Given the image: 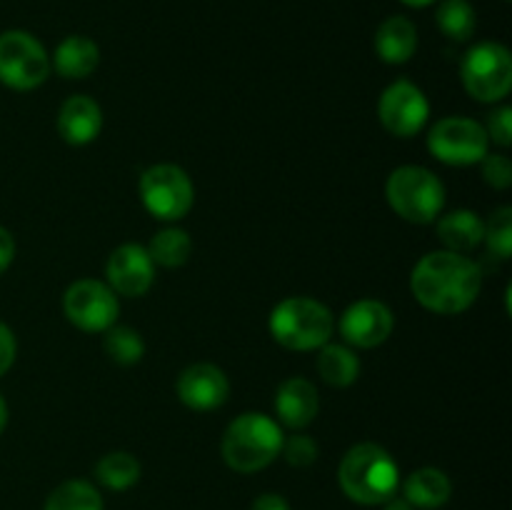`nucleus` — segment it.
I'll return each mask as SVG.
<instances>
[{"instance_id": "obj_1", "label": "nucleus", "mask_w": 512, "mask_h": 510, "mask_svg": "<svg viewBox=\"0 0 512 510\" xmlns=\"http://www.w3.org/2000/svg\"><path fill=\"white\" fill-rule=\"evenodd\" d=\"M410 288L423 308L438 315H458L478 300L483 270L463 253L433 250L418 260L410 275Z\"/></svg>"}, {"instance_id": "obj_2", "label": "nucleus", "mask_w": 512, "mask_h": 510, "mask_svg": "<svg viewBox=\"0 0 512 510\" xmlns=\"http://www.w3.org/2000/svg\"><path fill=\"white\" fill-rule=\"evenodd\" d=\"M343 493L360 505H383L398 493L400 470L393 455L378 443H358L338 468Z\"/></svg>"}, {"instance_id": "obj_3", "label": "nucleus", "mask_w": 512, "mask_h": 510, "mask_svg": "<svg viewBox=\"0 0 512 510\" xmlns=\"http://www.w3.org/2000/svg\"><path fill=\"white\" fill-rule=\"evenodd\" d=\"M283 430L265 413H243L225 428L223 460L235 473H258L268 468L283 448Z\"/></svg>"}, {"instance_id": "obj_4", "label": "nucleus", "mask_w": 512, "mask_h": 510, "mask_svg": "<svg viewBox=\"0 0 512 510\" xmlns=\"http://www.w3.org/2000/svg\"><path fill=\"white\" fill-rule=\"evenodd\" d=\"M268 328L283 348L305 353L328 343L333 335V315L320 300L293 295L275 305Z\"/></svg>"}, {"instance_id": "obj_5", "label": "nucleus", "mask_w": 512, "mask_h": 510, "mask_svg": "<svg viewBox=\"0 0 512 510\" xmlns=\"http://www.w3.org/2000/svg\"><path fill=\"white\" fill-rule=\"evenodd\" d=\"M388 205L403 220L428 225L440 218L445 208V188L435 173L420 165H403L393 170L385 183Z\"/></svg>"}, {"instance_id": "obj_6", "label": "nucleus", "mask_w": 512, "mask_h": 510, "mask_svg": "<svg viewBox=\"0 0 512 510\" xmlns=\"http://www.w3.org/2000/svg\"><path fill=\"white\" fill-rule=\"evenodd\" d=\"M463 85L470 93V98L480 103H498L512 88V55L505 45L485 43L473 45L465 53L463 68Z\"/></svg>"}, {"instance_id": "obj_7", "label": "nucleus", "mask_w": 512, "mask_h": 510, "mask_svg": "<svg viewBox=\"0 0 512 510\" xmlns=\"http://www.w3.org/2000/svg\"><path fill=\"white\" fill-rule=\"evenodd\" d=\"M50 75L43 43L25 30L0 33V83L13 90H33Z\"/></svg>"}, {"instance_id": "obj_8", "label": "nucleus", "mask_w": 512, "mask_h": 510, "mask_svg": "<svg viewBox=\"0 0 512 510\" xmlns=\"http://www.w3.org/2000/svg\"><path fill=\"white\" fill-rule=\"evenodd\" d=\"M140 198L150 215L160 220H180L190 213L195 200L193 180L183 168L160 163L140 175Z\"/></svg>"}, {"instance_id": "obj_9", "label": "nucleus", "mask_w": 512, "mask_h": 510, "mask_svg": "<svg viewBox=\"0 0 512 510\" xmlns=\"http://www.w3.org/2000/svg\"><path fill=\"white\" fill-rule=\"evenodd\" d=\"M428 148L440 163L473 165L488 155L490 140L483 125L470 118H443L428 135Z\"/></svg>"}, {"instance_id": "obj_10", "label": "nucleus", "mask_w": 512, "mask_h": 510, "mask_svg": "<svg viewBox=\"0 0 512 510\" xmlns=\"http://www.w3.org/2000/svg\"><path fill=\"white\" fill-rule=\"evenodd\" d=\"M63 310L75 328L85 333H105L118 320L120 305L110 285L83 278L65 290Z\"/></svg>"}, {"instance_id": "obj_11", "label": "nucleus", "mask_w": 512, "mask_h": 510, "mask_svg": "<svg viewBox=\"0 0 512 510\" xmlns=\"http://www.w3.org/2000/svg\"><path fill=\"white\" fill-rule=\"evenodd\" d=\"M378 115L390 135L413 138L428 123L430 105L418 85H413L410 80H398V83L388 85L380 95Z\"/></svg>"}, {"instance_id": "obj_12", "label": "nucleus", "mask_w": 512, "mask_h": 510, "mask_svg": "<svg viewBox=\"0 0 512 510\" xmlns=\"http://www.w3.org/2000/svg\"><path fill=\"white\" fill-rule=\"evenodd\" d=\"M395 328L393 310L373 298L358 300L340 318V333L345 343L355 348H378L390 338Z\"/></svg>"}, {"instance_id": "obj_13", "label": "nucleus", "mask_w": 512, "mask_h": 510, "mask_svg": "<svg viewBox=\"0 0 512 510\" xmlns=\"http://www.w3.org/2000/svg\"><path fill=\"white\" fill-rule=\"evenodd\" d=\"M105 275L113 293L140 298L150 290L155 280V263L150 260L148 250L138 243H125L110 253Z\"/></svg>"}, {"instance_id": "obj_14", "label": "nucleus", "mask_w": 512, "mask_h": 510, "mask_svg": "<svg viewBox=\"0 0 512 510\" xmlns=\"http://www.w3.org/2000/svg\"><path fill=\"white\" fill-rule=\"evenodd\" d=\"M178 398L190 410H215L228 400L230 383L223 370L213 363H195L180 373L178 378Z\"/></svg>"}, {"instance_id": "obj_15", "label": "nucleus", "mask_w": 512, "mask_h": 510, "mask_svg": "<svg viewBox=\"0 0 512 510\" xmlns=\"http://www.w3.org/2000/svg\"><path fill=\"white\" fill-rule=\"evenodd\" d=\"M320 408L318 390L308 378H288L275 395V413L280 423L293 430L308 428Z\"/></svg>"}, {"instance_id": "obj_16", "label": "nucleus", "mask_w": 512, "mask_h": 510, "mask_svg": "<svg viewBox=\"0 0 512 510\" xmlns=\"http://www.w3.org/2000/svg\"><path fill=\"white\" fill-rule=\"evenodd\" d=\"M103 128L100 105L88 95H73L63 103L58 113V133L70 145H88L98 138Z\"/></svg>"}, {"instance_id": "obj_17", "label": "nucleus", "mask_w": 512, "mask_h": 510, "mask_svg": "<svg viewBox=\"0 0 512 510\" xmlns=\"http://www.w3.org/2000/svg\"><path fill=\"white\" fill-rule=\"evenodd\" d=\"M373 43L380 60L385 63H408L418 50V30H415L413 20H408L405 15H390L378 25Z\"/></svg>"}, {"instance_id": "obj_18", "label": "nucleus", "mask_w": 512, "mask_h": 510, "mask_svg": "<svg viewBox=\"0 0 512 510\" xmlns=\"http://www.w3.org/2000/svg\"><path fill=\"white\" fill-rule=\"evenodd\" d=\"M453 495V483L448 475L438 468H420L403 483V498L413 508L435 510L443 508Z\"/></svg>"}, {"instance_id": "obj_19", "label": "nucleus", "mask_w": 512, "mask_h": 510, "mask_svg": "<svg viewBox=\"0 0 512 510\" xmlns=\"http://www.w3.org/2000/svg\"><path fill=\"white\" fill-rule=\"evenodd\" d=\"M438 238L445 250L453 253H470L485 238V223L473 210H453L438 220Z\"/></svg>"}, {"instance_id": "obj_20", "label": "nucleus", "mask_w": 512, "mask_h": 510, "mask_svg": "<svg viewBox=\"0 0 512 510\" xmlns=\"http://www.w3.org/2000/svg\"><path fill=\"white\" fill-rule=\"evenodd\" d=\"M100 63V50L98 43L85 35H68L63 43L55 48L53 65L58 75L63 78H88Z\"/></svg>"}, {"instance_id": "obj_21", "label": "nucleus", "mask_w": 512, "mask_h": 510, "mask_svg": "<svg viewBox=\"0 0 512 510\" xmlns=\"http://www.w3.org/2000/svg\"><path fill=\"white\" fill-rule=\"evenodd\" d=\"M318 373L333 388H348L358 380L360 360L348 345L325 343L318 355Z\"/></svg>"}, {"instance_id": "obj_22", "label": "nucleus", "mask_w": 512, "mask_h": 510, "mask_svg": "<svg viewBox=\"0 0 512 510\" xmlns=\"http://www.w3.org/2000/svg\"><path fill=\"white\" fill-rule=\"evenodd\" d=\"M95 478L100 485L108 490H128L140 480V463L135 455L125 453V450H115V453L103 455L95 465Z\"/></svg>"}, {"instance_id": "obj_23", "label": "nucleus", "mask_w": 512, "mask_h": 510, "mask_svg": "<svg viewBox=\"0 0 512 510\" xmlns=\"http://www.w3.org/2000/svg\"><path fill=\"white\" fill-rule=\"evenodd\" d=\"M43 510H103V495L88 480H65L48 495Z\"/></svg>"}, {"instance_id": "obj_24", "label": "nucleus", "mask_w": 512, "mask_h": 510, "mask_svg": "<svg viewBox=\"0 0 512 510\" xmlns=\"http://www.w3.org/2000/svg\"><path fill=\"white\" fill-rule=\"evenodd\" d=\"M148 255L153 263L163 265V268H180V265L188 263L190 250H193V243H190L188 233L180 228H165L150 240Z\"/></svg>"}, {"instance_id": "obj_25", "label": "nucleus", "mask_w": 512, "mask_h": 510, "mask_svg": "<svg viewBox=\"0 0 512 510\" xmlns=\"http://www.w3.org/2000/svg\"><path fill=\"white\" fill-rule=\"evenodd\" d=\"M435 20H438V28L443 30L445 38L450 40H468L470 35L475 33V8L468 3V0H443L435 13Z\"/></svg>"}, {"instance_id": "obj_26", "label": "nucleus", "mask_w": 512, "mask_h": 510, "mask_svg": "<svg viewBox=\"0 0 512 510\" xmlns=\"http://www.w3.org/2000/svg\"><path fill=\"white\" fill-rule=\"evenodd\" d=\"M105 353L115 360L118 365H135L143 360L145 343L140 338L138 330L128 328V325H110L105 330Z\"/></svg>"}, {"instance_id": "obj_27", "label": "nucleus", "mask_w": 512, "mask_h": 510, "mask_svg": "<svg viewBox=\"0 0 512 510\" xmlns=\"http://www.w3.org/2000/svg\"><path fill=\"white\" fill-rule=\"evenodd\" d=\"M488 250L500 260H508L512 253V208H498L485 223V238Z\"/></svg>"}, {"instance_id": "obj_28", "label": "nucleus", "mask_w": 512, "mask_h": 510, "mask_svg": "<svg viewBox=\"0 0 512 510\" xmlns=\"http://www.w3.org/2000/svg\"><path fill=\"white\" fill-rule=\"evenodd\" d=\"M280 453L285 455L288 465H293V468H308L318 460V443L308 435H293V438L283 440Z\"/></svg>"}, {"instance_id": "obj_29", "label": "nucleus", "mask_w": 512, "mask_h": 510, "mask_svg": "<svg viewBox=\"0 0 512 510\" xmlns=\"http://www.w3.org/2000/svg\"><path fill=\"white\" fill-rule=\"evenodd\" d=\"M483 178L493 188L505 190L512 185V163L508 155H485L483 160Z\"/></svg>"}, {"instance_id": "obj_30", "label": "nucleus", "mask_w": 512, "mask_h": 510, "mask_svg": "<svg viewBox=\"0 0 512 510\" xmlns=\"http://www.w3.org/2000/svg\"><path fill=\"white\" fill-rule=\"evenodd\" d=\"M485 133H488V140L498 143L500 148H508L512 143V108H498L495 113H490L488 125H483Z\"/></svg>"}, {"instance_id": "obj_31", "label": "nucleus", "mask_w": 512, "mask_h": 510, "mask_svg": "<svg viewBox=\"0 0 512 510\" xmlns=\"http://www.w3.org/2000/svg\"><path fill=\"white\" fill-rule=\"evenodd\" d=\"M15 353H18V343H15L13 330L5 323H0V378L13 368Z\"/></svg>"}, {"instance_id": "obj_32", "label": "nucleus", "mask_w": 512, "mask_h": 510, "mask_svg": "<svg viewBox=\"0 0 512 510\" xmlns=\"http://www.w3.org/2000/svg\"><path fill=\"white\" fill-rule=\"evenodd\" d=\"M13 258H15V240L13 235L0 225V275L10 268Z\"/></svg>"}, {"instance_id": "obj_33", "label": "nucleus", "mask_w": 512, "mask_h": 510, "mask_svg": "<svg viewBox=\"0 0 512 510\" xmlns=\"http://www.w3.org/2000/svg\"><path fill=\"white\" fill-rule=\"evenodd\" d=\"M250 510H290L288 500L278 493H263L253 500Z\"/></svg>"}, {"instance_id": "obj_34", "label": "nucleus", "mask_w": 512, "mask_h": 510, "mask_svg": "<svg viewBox=\"0 0 512 510\" xmlns=\"http://www.w3.org/2000/svg\"><path fill=\"white\" fill-rule=\"evenodd\" d=\"M383 510H415V508L403 498V495H393V498L385 500Z\"/></svg>"}, {"instance_id": "obj_35", "label": "nucleus", "mask_w": 512, "mask_h": 510, "mask_svg": "<svg viewBox=\"0 0 512 510\" xmlns=\"http://www.w3.org/2000/svg\"><path fill=\"white\" fill-rule=\"evenodd\" d=\"M5 425H8V403H5L3 395H0V433L5 430Z\"/></svg>"}, {"instance_id": "obj_36", "label": "nucleus", "mask_w": 512, "mask_h": 510, "mask_svg": "<svg viewBox=\"0 0 512 510\" xmlns=\"http://www.w3.org/2000/svg\"><path fill=\"white\" fill-rule=\"evenodd\" d=\"M400 3L410 5V8H428V5H433L435 0H400Z\"/></svg>"}]
</instances>
